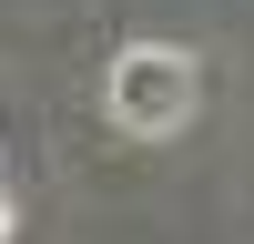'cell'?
<instances>
[{"instance_id": "1", "label": "cell", "mask_w": 254, "mask_h": 244, "mask_svg": "<svg viewBox=\"0 0 254 244\" xmlns=\"http://www.w3.org/2000/svg\"><path fill=\"white\" fill-rule=\"evenodd\" d=\"M102 112H112L132 142L183 132V122H193V51H173V41H132V51H112V71H102Z\"/></svg>"}, {"instance_id": "2", "label": "cell", "mask_w": 254, "mask_h": 244, "mask_svg": "<svg viewBox=\"0 0 254 244\" xmlns=\"http://www.w3.org/2000/svg\"><path fill=\"white\" fill-rule=\"evenodd\" d=\"M0 224H10V183H0Z\"/></svg>"}]
</instances>
